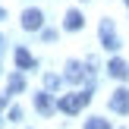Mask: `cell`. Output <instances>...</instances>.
Listing matches in <instances>:
<instances>
[{
  "label": "cell",
  "mask_w": 129,
  "mask_h": 129,
  "mask_svg": "<svg viewBox=\"0 0 129 129\" xmlns=\"http://www.w3.org/2000/svg\"><path fill=\"white\" fill-rule=\"evenodd\" d=\"M22 88H25L22 76H13V79H10V91H6V94H16V91H22Z\"/></svg>",
  "instance_id": "cell-11"
},
{
  "label": "cell",
  "mask_w": 129,
  "mask_h": 129,
  "mask_svg": "<svg viewBox=\"0 0 129 129\" xmlns=\"http://www.w3.org/2000/svg\"><path fill=\"white\" fill-rule=\"evenodd\" d=\"M0 19H6V13H3V10H0Z\"/></svg>",
  "instance_id": "cell-14"
},
{
  "label": "cell",
  "mask_w": 129,
  "mask_h": 129,
  "mask_svg": "<svg viewBox=\"0 0 129 129\" xmlns=\"http://www.w3.org/2000/svg\"><path fill=\"white\" fill-rule=\"evenodd\" d=\"M44 85H47V88H57V85H60V79H57V76H44Z\"/></svg>",
  "instance_id": "cell-12"
},
{
  "label": "cell",
  "mask_w": 129,
  "mask_h": 129,
  "mask_svg": "<svg viewBox=\"0 0 129 129\" xmlns=\"http://www.w3.org/2000/svg\"><path fill=\"white\" fill-rule=\"evenodd\" d=\"M3 107H6V94H0V110H3Z\"/></svg>",
  "instance_id": "cell-13"
},
{
  "label": "cell",
  "mask_w": 129,
  "mask_h": 129,
  "mask_svg": "<svg viewBox=\"0 0 129 129\" xmlns=\"http://www.w3.org/2000/svg\"><path fill=\"white\" fill-rule=\"evenodd\" d=\"M110 110L113 113H129V88H117L110 94Z\"/></svg>",
  "instance_id": "cell-3"
},
{
  "label": "cell",
  "mask_w": 129,
  "mask_h": 129,
  "mask_svg": "<svg viewBox=\"0 0 129 129\" xmlns=\"http://www.w3.org/2000/svg\"><path fill=\"white\" fill-rule=\"evenodd\" d=\"M35 107H38V113H44V117H47V113L54 110V101H50V94H47V91H38V94H35Z\"/></svg>",
  "instance_id": "cell-5"
},
{
  "label": "cell",
  "mask_w": 129,
  "mask_h": 129,
  "mask_svg": "<svg viewBox=\"0 0 129 129\" xmlns=\"http://www.w3.org/2000/svg\"><path fill=\"white\" fill-rule=\"evenodd\" d=\"M66 79H69V82H79V79H82V66H79L76 60L66 63Z\"/></svg>",
  "instance_id": "cell-9"
},
{
  "label": "cell",
  "mask_w": 129,
  "mask_h": 129,
  "mask_svg": "<svg viewBox=\"0 0 129 129\" xmlns=\"http://www.w3.org/2000/svg\"><path fill=\"white\" fill-rule=\"evenodd\" d=\"M16 66H19V69H35V57H31L25 47H19V50H16Z\"/></svg>",
  "instance_id": "cell-7"
},
{
  "label": "cell",
  "mask_w": 129,
  "mask_h": 129,
  "mask_svg": "<svg viewBox=\"0 0 129 129\" xmlns=\"http://www.w3.org/2000/svg\"><path fill=\"white\" fill-rule=\"evenodd\" d=\"M82 22H85V19H82V13H79V10H69V13H66V19H63V25H66L69 31H79V28H82Z\"/></svg>",
  "instance_id": "cell-6"
},
{
  "label": "cell",
  "mask_w": 129,
  "mask_h": 129,
  "mask_svg": "<svg viewBox=\"0 0 129 129\" xmlns=\"http://www.w3.org/2000/svg\"><path fill=\"white\" fill-rule=\"evenodd\" d=\"M101 44H104L107 50H117L120 47V38H117V31H113V22H110V19L101 22Z\"/></svg>",
  "instance_id": "cell-2"
},
{
  "label": "cell",
  "mask_w": 129,
  "mask_h": 129,
  "mask_svg": "<svg viewBox=\"0 0 129 129\" xmlns=\"http://www.w3.org/2000/svg\"><path fill=\"white\" fill-rule=\"evenodd\" d=\"M91 101V88L88 91H73V94H63L60 101H57V107H60L63 113H79L82 107Z\"/></svg>",
  "instance_id": "cell-1"
},
{
  "label": "cell",
  "mask_w": 129,
  "mask_h": 129,
  "mask_svg": "<svg viewBox=\"0 0 129 129\" xmlns=\"http://www.w3.org/2000/svg\"><path fill=\"white\" fill-rule=\"evenodd\" d=\"M85 129H110V123H107V120H101V117H91L85 123Z\"/></svg>",
  "instance_id": "cell-10"
},
{
  "label": "cell",
  "mask_w": 129,
  "mask_h": 129,
  "mask_svg": "<svg viewBox=\"0 0 129 129\" xmlns=\"http://www.w3.org/2000/svg\"><path fill=\"white\" fill-rule=\"evenodd\" d=\"M107 73L117 76V79H126V76H129V63H123V60H110V63H107Z\"/></svg>",
  "instance_id": "cell-8"
},
{
  "label": "cell",
  "mask_w": 129,
  "mask_h": 129,
  "mask_svg": "<svg viewBox=\"0 0 129 129\" xmlns=\"http://www.w3.org/2000/svg\"><path fill=\"white\" fill-rule=\"evenodd\" d=\"M44 25V16H41V10H25L22 13V28H28V31H38Z\"/></svg>",
  "instance_id": "cell-4"
},
{
  "label": "cell",
  "mask_w": 129,
  "mask_h": 129,
  "mask_svg": "<svg viewBox=\"0 0 129 129\" xmlns=\"http://www.w3.org/2000/svg\"><path fill=\"white\" fill-rule=\"evenodd\" d=\"M126 6H129V0H126Z\"/></svg>",
  "instance_id": "cell-15"
}]
</instances>
